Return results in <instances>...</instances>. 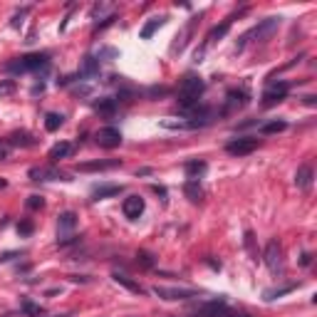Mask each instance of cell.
<instances>
[{"instance_id": "cell-1", "label": "cell", "mask_w": 317, "mask_h": 317, "mask_svg": "<svg viewBox=\"0 0 317 317\" xmlns=\"http://www.w3.org/2000/svg\"><path fill=\"white\" fill-rule=\"evenodd\" d=\"M203 89H206V82H203L201 77H194V75L181 82V89H178V107H181L183 114H191L194 109L201 107Z\"/></svg>"}, {"instance_id": "cell-2", "label": "cell", "mask_w": 317, "mask_h": 317, "mask_svg": "<svg viewBox=\"0 0 317 317\" xmlns=\"http://www.w3.org/2000/svg\"><path fill=\"white\" fill-rule=\"evenodd\" d=\"M280 28V18H265V20H260L258 25L253 30H248L243 37H240V42H238V50H243L248 42H256V40H265V37H270L275 30Z\"/></svg>"}, {"instance_id": "cell-3", "label": "cell", "mask_w": 317, "mask_h": 317, "mask_svg": "<svg viewBox=\"0 0 317 317\" xmlns=\"http://www.w3.org/2000/svg\"><path fill=\"white\" fill-rule=\"evenodd\" d=\"M50 59L47 55H25V57H18L15 62H8L5 70L8 72H40V70H47Z\"/></svg>"}, {"instance_id": "cell-4", "label": "cell", "mask_w": 317, "mask_h": 317, "mask_svg": "<svg viewBox=\"0 0 317 317\" xmlns=\"http://www.w3.org/2000/svg\"><path fill=\"white\" fill-rule=\"evenodd\" d=\"M151 292L156 295V297H161V300H169V302H176V300H191V297H196V292L188 288H164V285H154Z\"/></svg>"}, {"instance_id": "cell-5", "label": "cell", "mask_w": 317, "mask_h": 317, "mask_svg": "<svg viewBox=\"0 0 317 317\" xmlns=\"http://www.w3.org/2000/svg\"><path fill=\"white\" fill-rule=\"evenodd\" d=\"M288 92H290L288 82H273V85L263 92V104H265V107H273V104L283 102V99L288 97Z\"/></svg>"}, {"instance_id": "cell-6", "label": "cell", "mask_w": 317, "mask_h": 317, "mask_svg": "<svg viewBox=\"0 0 317 317\" xmlns=\"http://www.w3.org/2000/svg\"><path fill=\"white\" fill-rule=\"evenodd\" d=\"M256 149H258V139H253V137L233 139L231 144L226 146V151H228L231 156H248V154H253Z\"/></svg>"}, {"instance_id": "cell-7", "label": "cell", "mask_w": 317, "mask_h": 317, "mask_svg": "<svg viewBox=\"0 0 317 317\" xmlns=\"http://www.w3.org/2000/svg\"><path fill=\"white\" fill-rule=\"evenodd\" d=\"M28 176L32 181H70L67 173L55 169V166H35V169H30Z\"/></svg>"}, {"instance_id": "cell-8", "label": "cell", "mask_w": 317, "mask_h": 317, "mask_svg": "<svg viewBox=\"0 0 317 317\" xmlns=\"http://www.w3.org/2000/svg\"><path fill=\"white\" fill-rule=\"evenodd\" d=\"M94 139H97V144L104 146V149H116V146L121 144V132L114 129V126H104V129H99L94 134Z\"/></svg>"}, {"instance_id": "cell-9", "label": "cell", "mask_w": 317, "mask_h": 317, "mask_svg": "<svg viewBox=\"0 0 317 317\" xmlns=\"http://www.w3.org/2000/svg\"><path fill=\"white\" fill-rule=\"evenodd\" d=\"M263 258H265V265H268L273 273H278V270L283 268V248H280V243H278V240H270Z\"/></svg>"}, {"instance_id": "cell-10", "label": "cell", "mask_w": 317, "mask_h": 317, "mask_svg": "<svg viewBox=\"0 0 317 317\" xmlns=\"http://www.w3.org/2000/svg\"><path fill=\"white\" fill-rule=\"evenodd\" d=\"M121 166L119 159H97V161H87V164H80L77 171L82 173H89V171H109V169H116Z\"/></svg>"}, {"instance_id": "cell-11", "label": "cell", "mask_w": 317, "mask_h": 317, "mask_svg": "<svg viewBox=\"0 0 317 317\" xmlns=\"http://www.w3.org/2000/svg\"><path fill=\"white\" fill-rule=\"evenodd\" d=\"M121 211H124V216H126V218L137 221V218L144 213V199H142V196H129V199H124Z\"/></svg>"}, {"instance_id": "cell-12", "label": "cell", "mask_w": 317, "mask_h": 317, "mask_svg": "<svg viewBox=\"0 0 317 317\" xmlns=\"http://www.w3.org/2000/svg\"><path fill=\"white\" fill-rule=\"evenodd\" d=\"M245 104H248V92H243V89H231L228 97H226V109H223V114H231V112L245 107Z\"/></svg>"}, {"instance_id": "cell-13", "label": "cell", "mask_w": 317, "mask_h": 317, "mask_svg": "<svg viewBox=\"0 0 317 317\" xmlns=\"http://www.w3.org/2000/svg\"><path fill=\"white\" fill-rule=\"evenodd\" d=\"M312 178H315L312 166H310V164H302V166L297 169V173H295V186L302 188V191H307V188L312 186Z\"/></svg>"}, {"instance_id": "cell-14", "label": "cell", "mask_w": 317, "mask_h": 317, "mask_svg": "<svg viewBox=\"0 0 317 317\" xmlns=\"http://www.w3.org/2000/svg\"><path fill=\"white\" fill-rule=\"evenodd\" d=\"M75 226H77V216H75L72 211H65V213H59L57 228H59V235H62V238H67L70 233L75 231Z\"/></svg>"}, {"instance_id": "cell-15", "label": "cell", "mask_w": 317, "mask_h": 317, "mask_svg": "<svg viewBox=\"0 0 317 317\" xmlns=\"http://www.w3.org/2000/svg\"><path fill=\"white\" fill-rule=\"evenodd\" d=\"M99 75V59L94 57V55H87L82 59V65H80V77H85V80H92V77H97Z\"/></svg>"}, {"instance_id": "cell-16", "label": "cell", "mask_w": 317, "mask_h": 317, "mask_svg": "<svg viewBox=\"0 0 317 317\" xmlns=\"http://www.w3.org/2000/svg\"><path fill=\"white\" fill-rule=\"evenodd\" d=\"M119 194H121V186H119V183H104V186H97V188L92 191L94 201H99V199H112V196H119Z\"/></svg>"}, {"instance_id": "cell-17", "label": "cell", "mask_w": 317, "mask_h": 317, "mask_svg": "<svg viewBox=\"0 0 317 317\" xmlns=\"http://www.w3.org/2000/svg\"><path fill=\"white\" fill-rule=\"evenodd\" d=\"M72 151H75V144H70V142H59V144H55L52 149H50L47 156H50L52 161H57V159H67Z\"/></svg>"}, {"instance_id": "cell-18", "label": "cell", "mask_w": 317, "mask_h": 317, "mask_svg": "<svg viewBox=\"0 0 317 317\" xmlns=\"http://www.w3.org/2000/svg\"><path fill=\"white\" fill-rule=\"evenodd\" d=\"M183 194H186V199H191L194 203H199V201L203 199L201 183H199V181H191V178H188V181L183 183Z\"/></svg>"}, {"instance_id": "cell-19", "label": "cell", "mask_w": 317, "mask_h": 317, "mask_svg": "<svg viewBox=\"0 0 317 317\" xmlns=\"http://www.w3.org/2000/svg\"><path fill=\"white\" fill-rule=\"evenodd\" d=\"M94 109H97L99 114L112 116L116 112V99H112V97H102V99H97V102H94Z\"/></svg>"}, {"instance_id": "cell-20", "label": "cell", "mask_w": 317, "mask_h": 317, "mask_svg": "<svg viewBox=\"0 0 317 317\" xmlns=\"http://www.w3.org/2000/svg\"><path fill=\"white\" fill-rule=\"evenodd\" d=\"M285 129H288V121H283V119L260 124V132H263V134H280V132H285Z\"/></svg>"}, {"instance_id": "cell-21", "label": "cell", "mask_w": 317, "mask_h": 317, "mask_svg": "<svg viewBox=\"0 0 317 317\" xmlns=\"http://www.w3.org/2000/svg\"><path fill=\"white\" fill-rule=\"evenodd\" d=\"M10 144L13 146H35L37 142L32 139V134H28V132H15V134H10Z\"/></svg>"}, {"instance_id": "cell-22", "label": "cell", "mask_w": 317, "mask_h": 317, "mask_svg": "<svg viewBox=\"0 0 317 317\" xmlns=\"http://www.w3.org/2000/svg\"><path fill=\"white\" fill-rule=\"evenodd\" d=\"M114 280H116V283H119V285H124V288H126V290H132V292H137V295H142V292H144V288H142L139 283H134V280H132V278H126L124 273H114Z\"/></svg>"}, {"instance_id": "cell-23", "label": "cell", "mask_w": 317, "mask_h": 317, "mask_svg": "<svg viewBox=\"0 0 317 317\" xmlns=\"http://www.w3.org/2000/svg\"><path fill=\"white\" fill-rule=\"evenodd\" d=\"M228 28H231V18H228L223 25H218V28H213L211 32H208V37H206V47H208V45H213L216 40H221V37L228 32Z\"/></svg>"}, {"instance_id": "cell-24", "label": "cell", "mask_w": 317, "mask_h": 317, "mask_svg": "<svg viewBox=\"0 0 317 317\" xmlns=\"http://www.w3.org/2000/svg\"><path fill=\"white\" fill-rule=\"evenodd\" d=\"M164 20H166V18H151L144 28H142V40H151V35L164 25Z\"/></svg>"}, {"instance_id": "cell-25", "label": "cell", "mask_w": 317, "mask_h": 317, "mask_svg": "<svg viewBox=\"0 0 317 317\" xmlns=\"http://www.w3.org/2000/svg\"><path fill=\"white\" fill-rule=\"evenodd\" d=\"M203 171H206V164H203V161H188V164H186V173H188L191 181H196Z\"/></svg>"}, {"instance_id": "cell-26", "label": "cell", "mask_w": 317, "mask_h": 317, "mask_svg": "<svg viewBox=\"0 0 317 317\" xmlns=\"http://www.w3.org/2000/svg\"><path fill=\"white\" fill-rule=\"evenodd\" d=\"M243 243H245V250H248V256H250L253 260H258V248H256V235H253V231H245Z\"/></svg>"}, {"instance_id": "cell-27", "label": "cell", "mask_w": 317, "mask_h": 317, "mask_svg": "<svg viewBox=\"0 0 317 317\" xmlns=\"http://www.w3.org/2000/svg\"><path fill=\"white\" fill-rule=\"evenodd\" d=\"M59 126H62V114L50 112V114L45 116V129H47V132H57Z\"/></svg>"}, {"instance_id": "cell-28", "label": "cell", "mask_w": 317, "mask_h": 317, "mask_svg": "<svg viewBox=\"0 0 317 317\" xmlns=\"http://www.w3.org/2000/svg\"><path fill=\"white\" fill-rule=\"evenodd\" d=\"M23 312H25V315H30V317H42V315H45V307H40V305H32L30 300H25V302H23Z\"/></svg>"}, {"instance_id": "cell-29", "label": "cell", "mask_w": 317, "mask_h": 317, "mask_svg": "<svg viewBox=\"0 0 317 317\" xmlns=\"http://www.w3.org/2000/svg\"><path fill=\"white\" fill-rule=\"evenodd\" d=\"M295 285H288V288H280V290H268L265 292V300H275V297H280V295H285V292H292Z\"/></svg>"}, {"instance_id": "cell-30", "label": "cell", "mask_w": 317, "mask_h": 317, "mask_svg": "<svg viewBox=\"0 0 317 317\" xmlns=\"http://www.w3.org/2000/svg\"><path fill=\"white\" fill-rule=\"evenodd\" d=\"M137 258H139V263H142L144 268H151V265H154V256H151V253H144V250H142Z\"/></svg>"}, {"instance_id": "cell-31", "label": "cell", "mask_w": 317, "mask_h": 317, "mask_svg": "<svg viewBox=\"0 0 317 317\" xmlns=\"http://www.w3.org/2000/svg\"><path fill=\"white\" fill-rule=\"evenodd\" d=\"M18 233H20V235H30V233H32V223H30V221H20Z\"/></svg>"}, {"instance_id": "cell-32", "label": "cell", "mask_w": 317, "mask_h": 317, "mask_svg": "<svg viewBox=\"0 0 317 317\" xmlns=\"http://www.w3.org/2000/svg\"><path fill=\"white\" fill-rule=\"evenodd\" d=\"M28 206H30V208H42V206H45V201H42V196H30Z\"/></svg>"}, {"instance_id": "cell-33", "label": "cell", "mask_w": 317, "mask_h": 317, "mask_svg": "<svg viewBox=\"0 0 317 317\" xmlns=\"http://www.w3.org/2000/svg\"><path fill=\"white\" fill-rule=\"evenodd\" d=\"M15 89V82L13 80H8V82H0V94H10Z\"/></svg>"}, {"instance_id": "cell-34", "label": "cell", "mask_w": 317, "mask_h": 317, "mask_svg": "<svg viewBox=\"0 0 317 317\" xmlns=\"http://www.w3.org/2000/svg\"><path fill=\"white\" fill-rule=\"evenodd\" d=\"M5 186H8V181H5V178H0V188H5Z\"/></svg>"}, {"instance_id": "cell-35", "label": "cell", "mask_w": 317, "mask_h": 317, "mask_svg": "<svg viewBox=\"0 0 317 317\" xmlns=\"http://www.w3.org/2000/svg\"><path fill=\"white\" fill-rule=\"evenodd\" d=\"M3 159H5V149L0 146V161H3Z\"/></svg>"}]
</instances>
